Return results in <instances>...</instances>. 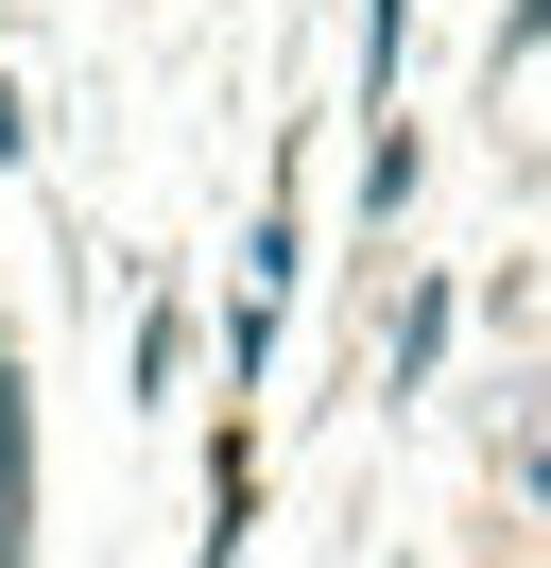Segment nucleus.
<instances>
[{
  "mask_svg": "<svg viewBox=\"0 0 551 568\" xmlns=\"http://www.w3.org/2000/svg\"><path fill=\"white\" fill-rule=\"evenodd\" d=\"M413 173H431V155H413V121L379 104V139H362V224H397V207H413Z\"/></svg>",
  "mask_w": 551,
  "mask_h": 568,
  "instance_id": "3",
  "label": "nucleus"
},
{
  "mask_svg": "<svg viewBox=\"0 0 551 568\" xmlns=\"http://www.w3.org/2000/svg\"><path fill=\"white\" fill-rule=\"evenodd\" d=\"M431 362H448V276H413V293H397V327H379V379L413 396Z\"/></svg>",
  "mask_w": 551,
  "mask_h": 568,
  "instance_id": "2",
  "label": "nucleus"
},
{
  "mask_svg": "<svg viewBox=\"0 0 551 568\" xmlns=\"http://www.w3.org/2000/svg\"><path fill=\"white\" fill-rule=\"evenodd\" d=\"M0 568H34V362L0 327Z\"/></svg>",
  "mask_w": 551,
  "mask_h": 568,
  "instance_id": "1",
  "label": "nucleus"
},
{
  "mask_svg": "<svg viewBox=\"0 0 551 568\" xmlns=\"http://www.w3.org/2000/svg\"><path fill=\"white\" fill-rule=\"evenodd\" d=\"M517 483H534V499H551V430H517Z\"/></svg>",
  "mask_w": 551,
  "mask_h": 568,
  "instance_id": "6",
  "label": "nucleus"
},
{
  "mask_svg": "<svg viewBox=\"0 0 551 568\" xmlns=\"http://www.w3.org/2000/svg\"><path fill=\"white\" fill-rule=\"evenodd\" d=\"M18 155H34V87L0 70V173H18Z\"/></svg>",
  "mask_w": 551,
  "mask_h": 568,
  "instance_id": "4",
  "label": "nucleus"
},
{
  "mask_svg": "<svg viewBox=\"0 0 551 568\" xmlns=\"http://www.w3.org/2000/svg\"><path fill=\"white\" fill-rule=\"evenodd\" d=\"M534 52H551V0H517V18H500V70H534Z\"/></svg>",
  "mask_w": 551,
  "mask_h": 568,
  "instance_id": "5",
  "label": "nucleus"
}]
</instances>
